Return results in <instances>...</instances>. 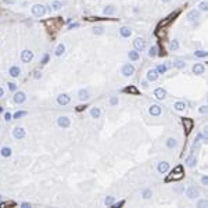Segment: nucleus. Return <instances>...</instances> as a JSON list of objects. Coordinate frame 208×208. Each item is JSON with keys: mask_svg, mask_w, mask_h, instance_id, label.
<instances>
[{"mask_svg": "<svg viewBox=\"0 0 208 208\" xmlns=\"http://www.w3.org/2000/svg\"><path fill=\"white\" fill-rule=\"evenodd\" d=\"M47 61H49V56H47V54H46V56L43 57V60H42V64H46Z\"/></svg>", "mask_w": 208, "mask_h": 208, "instance_id": "obj_48", "label": "nucleus"}, {"mask_svg": "<svg viewBox=\"0 0 208 208\" xmlns=\"http://www.w3.org/2000/svg\"><path fill=\"white\" fill-rule=\"evenodd\" d=\"M95 33H97V35L103 33V28H101V26H96V28H95Z\"/></svg>", "mask_w": 208, "mask_h": 208, "instance_id": "obj_44", "label": "nucleus"}, {"mask_svg": "<svg viewBox=\"0 0 208 208\" xmlns=\"http://www.w3.org/2000/svg\"><path fill=\"white\" fill-rule=\"evenodd\" d=\"M13 136L16 139H22L25 136V129L24 128H14L13 129Z\"/></svg>", "mask_w": 208, "mask_h": 208, "instance_id": "obj_10", "label": "nucleus"}, {"mask_svg": "<svg viewBox=\"0 0 208 208\" xmlns=\"http://www.w3.org/2000/svg\"><path fill=\"white\" fill-rule=\"evenodd\" d=\"M205 205H207V200L199 201V207H205Z\"/></svg>", "mask_w": 208, "mask_h": 208, "instance_id": "obj_45", "label": "nucleus"}, {"mask_svg": "<svg viewBox=\"0 0 208 208\" xmlns=\"http://www.w3.org/2000/svg\"><path fill=\"white\" fill-rule=\"evenodd\" d=\"M199 17H200V13L196 11V10H193V11H190V13L187 14V20H189V21H196Z\"/></svg>", "mask_w": 208, "mask_h": 208, "instance_id": "obj_19", "label": "nucleus"}, {"mask_svg": "<svg viewBox=\"0 0 208 208\" xmlns=\"http://www.w3.org/2000/svg\"><path fill=\"white\" fill-rule=\"evenodd\" d=\"M121 36H124V38H129L130 35H132V31L129 29L128 26H124V28H121Z\"/></svg>", "mask_w": 208, "mask_h": 208, "instance_id": "obj_21", "label": "nucleus"}, {"mask_svg": "<svg viewBox=\"0 0 208 208\" xmlns=\"http://www.w3.org/2000/svg\"><path fill=\"white\" fill-rule=\"evenodd\" d=\"M0 112H1V108H0Z\"/></svg>", "mask_w": 208, "mask_h": 208, "instance_id": "obj_56", "label": "nucleus"}, {"mask_svg": "<svg viewBox=\"0 0 208 208\" xmlns=\"http://www.w3.org/2000/svg\"><path fill=\"white\" fill-rule=\"evenodd\" d=\"M201 183H203V184H207V183H208V179L205 178V176H204V178L201 179Z\"/></svg>", "mask_w": 208, "mask_h": 208, "instance_id": "obj_49", "label": "nucleus"}, {"mask_svg": "<svg viewBox=\"0 0 208 208\" xmlns=\"http://www.w3.org/2000/svg\"><path fill=\"white\" fill-rule=\"evenodd\" d=\"M184 108H186V104H184L183 101H176L175 103V110H178V111H183Z\"/></svg>", "mask_w": 208, "mask_h": 208, "instance_id": "obj_26", "label": "nucleus"}, {"mask_svg": "<svg viewBox=\"0 0 208 208\" xmlns=\"http://www.w3.org/2000/svg\"><path fill=\"white\" fill-rule=\"evenodd\" d=\"M157 72H158V74H165V72H167V65H158V67H157Z\"/></svg>", "mask_w": 208, "mask_h": 208, "instance_id": "obj_31", "label": "nucleus"}, {"mask_svg": "<svg viewBox=\"0 0 208 208\" xmlns=\"http://www.w3.org/2000/svg\"><path fill=\"white\" fill-rule=\"evenodd\" d=\"M200 112H201V114H205V112H207V107H205V105H201V107H200Z\"/></svg>", "mask_w": 208, "mask_h": 208, "instance_id": "obj_46", "label": "nucleus"}, {"mask_svg": "<svg viewBox=\"0 0 208 208\" xmlns=\"http://www.w3.org/2000/svg\"><path fill=\"white\" fill-rule=\"evenodd\" d=\"M114 13H115V7L114 6H107V7L104 8V14L105 16H111Z\"/></svg>", "mask_w": 208, "mask_h": 208, "instance_id": "obj_25", "label": "nucleus"}, {"mask_svg": "<svg viewBox=\"0 0 208 208\" xmlns=\"http://www.w3.org/2000/svg\"><path fill=\"white\" fill-rule=\"evenodd\" d=\"M121 72H122V75H124V76H132V75H133V72H135V67H133V65H130V64H125L124 67H122Z\"/></svg>", "mask_w": 208, "mask_h": 208, "instance_id": "obj_3", "label": "nucleus"}, {"mask_svg": "<svg viewBox=\"0 0 208 208\" xmlns=\"http://www.w3.org/2000/svg\"><path fill=\"white\" fill-rule=\"evenodd\" d=\"M110 104H111V105H117V104H118V97H111V99H110Z\"/></svg>", "mask_w": 208, "mask_h": 208, "instance_id": "obj_39", "label": "nucleus"}, {"mask_svg": "<svg viewBox=\"0 0 208 208\" xmlns=\"http://www.w3.org/2000/svg\"><path fill=\"white\" fill-rule=\"evenodd\" d=\"M154 96H155V99H158V100H164V99L167 97V92H165L164 89H155V90H154Z\"/></svg>", "mask_w": 208, "mask_h": 208, "instance_id": "obj_12", "label": "nucleus"}, {"mask_svg": "<svg viewBox=\"0 0 208 208\" xmlns=\"http://www.w3.org/2000/svg\"><path fill=\"white\" fill-rule=\"evenodd\" d=\"M182 178H183V168L179 165V167L174 168V171L168 175L167 182H171V180H179V179H182Z\"/></svg>", "mask_w": 208, "mask_h": 208, "instance_id": "obj_1", "label": "nucleus"}, {"mask_svg": "<svg viewBox=\"0 0 208 208\" xmlns=\"http://www.w3.org/2000/svg\"><path fill=\"white\" fill-rule=\"evenodd\" d=\"M57 124H58V126L60 128H70V125H71V121H70V118H67V117H60L58 120H57Z\"/></svg>", "mask_w": 208, "mask_h": 208, "instance_id": "obj_4", "label": "nucleus"}, {"mask_svg": "<svg viewBox=\"0 0 208 208\" xmlns=\"http://www.w3.org/2000/svg\"><path fill=\"white\" fill-rule=\"evenodd\" d=\"M194 54L197 57H205L207 56V51H204V50H197V51H194Z\"/></svg>", "mask_w": 208, "mask_h": 208, "instance_id": "obj_34", "label": "nucleus"}, {"mask_svg": "<svg viewBox=\"0 0 208 208\" xmlns=\"http://www.w3.org/2000/svg\"><path fill=\"white\" fill-rule=\"evenodd\" d=\"M8 74H10L13 78H18V76H20V74H21V70H20L18 67H11V68H10V71H8Z\"/></svg>", "mask_w": 208, "mask_h": 208, "instance_id": "obj_17", "label": "nucleus"}, {"mask_svg": "<svg viewBox=\"0 0 208 208\" xmlns=\"http://www.w3.org/2000/svg\"><path fill=\"white\" fill-rule=\"evenodd\" d=\"M57 103L60 104V105L68 104L70 103V96H67V95H60V96L57 97Z\"/></svg>", "mask_w": 208, "mask_h": 208, "instance_id": "obj_14", "label": "nucleus"}, {"mask_svg": "<svg viewBox=\"0 0 208 208\" xmlns=\"http://www.w3.org/2000/svg\"><path fill=\"white\" fill-rule=\"evenodd\" d=\"M129 58H130L132 61H136V60H139V51H136V50L129 51Z\"/></svg>", "mask_w": 208, "mask_h": 208, "instance_id": "obj_27", "label": "nucleus"}, {"mask_svg": "<svg viewBox=\"0 0 208 208\" xmlns=\"http://www.w3.org/2000/svg\"><path fill=\"white\" fill-rule=\"evenodd\" d=\"M0 154H1L3 157L8 158V157L11 155V149H10V147H7V146H4V147H1V150H0Z\"/></svg>", "mask_w": 208, "mask_h": 208, "instance_id": "obj_20", "label": "nucleus"}, {"mask_svg": "<svg viewBox=\"0 0 208 208\" xmlns=\"http://www.w3.org/2000/svg\"><path fill=\"white\" fill-rule=\"evenodd\" d=\"M125 92H126V93H133V95H137V90L133 88V86H130V88H126V89H125Z\"/></svg>", "mask_w": 208, "mask_h": 208, "instance_id": "obj_35", "label": "nucleus"}, {"mask_svg": "<svg viewBox=\"0 0 208 208\" xmlns=\"http://www.w3.org/2000/svg\"><path fill=\"white\" fill-rule=\"evenodd\" d=\"M150 56H151V57L157 56V47H155V46H153V47L150 49Z\"/></svg>", "mask_w": 208, "mask_h": 208, "instance_id": "obj_41", "label": "nucleus"}, {"mask_svg": "<svg viewBox=\"0 0 208 208\" xmlns=\"http://www.w3.org/2000/svg\"><path fill=\"white\" fill-rule=\"evenodd\" d=\"M168 168H169V165H168V162H167V161H162V162H160V164H158V167H157V169H158V172H160V174H165V172L168 171Z\"/></svg>", "mask_w": 208, "mask_h": 208, "instance_id": "obj_15", "label": "nucleus"}, {"mask_svg": "<svg viewBox=\"0 0 208 208\" xmlns=\"http://www.w3.org/2000/svg\"><path fill=\"white\" fill-rule=\"evenodd\" d=\"M28 207H31L28 203H24V204H22V208H28Z\"/></svg>", "mask_w": 208, "mask_h": 208, "instance_id": "obj_51", "label": "nucleus"}, {"mask_svg": "<svg viewBox=\"0 0 208 208\" xmlns=\"http://www.w3.org/2000/svg\"><path fill=\"white\" fill-rule=\"evenodd\" d=\"M176 144H178V142H176L174 137H169L168 140H167V147H168V149H174V147H176Z\"/></svg>", "mask_w": 208, "mask_h": 208, "instance_id": "obj_23", "label": "nucleus"}, {"mask_svg": "<svg viewBox=\"0 0 208 208\" xmlns=\"http://www.w3.org/2000/svg\"><path fill=\"white\" fill-rule=\"evenodd\" d=\"M25 100H26V95H25L24 92H18V93H16V96H14V101L18 104L24 103Z\"/></svg>", "mask_w": 208, "mask_h": 208, "instance_id": "obj_11", "label": "nucleus"}, {"mask_svg": "<svg viewBox=\"0 0 208 208\" xmlns=\"http://www.w3.org/2000/svg\"><path fill=\"white\" fill-rule=\"evenodd\" d=\"M205 71V68H204V65L203 64H196L193 67V72L194 74H197V75H201V74H204Z\"/></svg>", "mask_w": 208, "mask_h": 208, "instance_id": "obj_16", "label": "nucleus"}, {"mask_svg": "<svg viewBox=\"0 0 208 208\" xmlns=\"http://www.w3.org/2000/svg\"><path fill=\"white\" fill-rule=\"evenodd\" d=\"M183 125H184V129H186V135H189L193 129V120H190V118H183Z\"/></svg>", "mask_w": 208, "mask_h": 208, "instance_id": "obj_9", "label": "nucleus"}, {"mask_svg": "<svg viewBox=\"0 0 208 208\" xmlns=\"http://www.w3.org/2000/svg\"><path fill=\"white\" fill-rule=\"evenodd\" d=\"M150 114L154 115V117H158L161 114V107L160 105H151L150 107Z\"/></svg>", "mask_w": 208, "mask_h": 208, "instance_id": "obj_18", "label": "nucleus"}, {"mask_svg": "<svg viewBox=\"0 0 208 208\" xmlns=\"http://www.w3.org/2000/svg\"><path fill=\"white\" fill-rule=\"evenodd\" d=\"M194 165H196V158L194 157L187 158V167H194Z\"/></svg>", "mask_w": 208, "mask_h": 208, "instance_id": "obj_33", "label": "nucleus"}, {"mask_svg": "<svg viewBox=\"0 0 208 208\" xmlns=\"http://www.w3.org/2000/svg\"><path fill=\"white\" fill-rule=\"evenodd\" d=\"M32 14L35 17H42L46 14V7L43 4H35L32 7Z\"/></svg>", "mask_w": 208, "mask_h": 208, "instance_id": "obj_2", "label": "nucleus"}, {"mask_svg": "<svg viewBox=\"0 0 208 208\" xmlns=\"http://www.w3.org/2000/svg\"><path fill=\"white\" fill-rule=\"evenodd\" d=\"M24 115H26V112H25V111H18V112H16V114H14V118H16V120H18V118H21V117H24Z\"/></svg>", "mask_w": 208, "mask_h": 208, "instance_id": "obj_36", "label": "nucleus"}, {"mask_svg": "<svg viewBox=\"0 0 208 208\" xmlns=\"http://www.w3.org/2000/svg\"><path fill=\"white\" fill-rule=\"evenodd\" d=\"M33 58V53L31 50H24L22 53H21V60L24 61V63H31Z\"/></svg>", "mask_w": 208, "mask_h": 208, "instance_id": "obj_5", "label": "nucleus"}, {"mask_svg": "<svg viewBox=\"0 0 208 208\" xmlns=\"http://www.w3.org/2000/svg\"><path fill=\"white\" fill-rule=\"evenodd\" d=\"M65 51V46L64 45H58L57 46V49H56V56L57 57H60V56H63V53Z\"/></svg>", "mask_w": 208, "mask_h": 208, "instance_id": "obj_24", "label": "nucleus"}, {"mask_svg": "<svg viewBox=\"0 0 208 208\" xmlns=\"http://www.w3.org/2000/svg\"><path fill=\"white\" fill-rule=\"evenodd\" d=\"M0 201H1V194H0Z\"/></svg>", "mask_w": 208, "mask_h": 208, "instance_id": "obj_55", "label": "nucleus"}, {"mask_svg": "<svg viewBox=\"0 0 208 208\" xmlns=\"http://www.w3.org/2000/svg\"><path fill=\"white\" fill-rule=\"evenodd\" d=\"M142 194H143L144 199H150V197H151V190H150V189H146V190H143Z\"/></svg>", "mask_w": 208, "mask_h": 208, "instance_id": "obj_32", "label": "nucleus"}, {"mask_svg": "<svg viewBox=\"0 0 208 208\" xmlns=\"http://www.w3.org/2000/svg\"><path fill=\"white\" fill-rule=\"evenodd\" d=\"M122 204H124V201H120V203H112L111 207H112V208H118V207H121Z\"/></svg>", "mask_w": 208, "mask_h": 208, "instance_id": "obj_43", "label": "nucleus"}, {"mask_svg": "<svg viewBox=\"0 0 208 208\" xmlns=\"http://www.w3.org/2000/svg\"><path fill=\"white\" fill-rule=\"evenodd\" d=\"M112 203H114V197H112V196H110V197L105 199V204H107V205H111Z\"/></svg>", "mask_w": 208, "mask_h": 208, "instance_id": "obj_40", "label": "nucleus"}, {"mask_svg": "<svg viewBox=\"0 0 208 208\" xmlns=\"http://www.w3.org/2000/svg\"><path fill=\"white\" fill-rule=\"evenodd\" d=\"M199 7H200V10H203V11H205V10L208 8L207 1H201V3H200V6H199Z\"/></svg>", "mask_w": 208, "mask_h": 208, "instance_id": "obj_37", "label": "nucleus"}, {"mask_svg": "<svg viewBox=\"0 0 208 208\" xmlns=\"http://www.w3.org/2000/svg\"><path fill=\"white\" fill-rule=\"evenodd\" d=\"M7 85H8V89H10V90H13V92H14V90H17V85H16V83L10 82V83H7Z\"/></svg>", "mask_w": 208, "mask_h": 208, "instance_id": "obj_42", "label": "nucleus"}, {"mask_svg": "<svg viewBox=\"0 0 208 208\" xmlns=\"http://www.w3.org/2000/svg\"><path fill=\"white\" fill-rule=\"evenodd\" d=\"M76 26H78V24H72L71 26H70V28H71V29H72V28H76Z\"/></svg>", "mask_w": 208, "mask_h": 208, "instance_id": "obj_53", "label": "nucleus"}, {"mask_svg": "<svg viewBox=\"0 0 208 208\" xmlns=\"http://www.w3.org/2000/svg\"><path fill=\"white\" fill-rule=\"evenodd\" d=\"M4 120H6V121L11 120V114H10V112H6V114H4Z\"/></svg>", "mask_w": 208, "mask_h": 208, "instance_id": "obj_47", "label": "nucleus"}, {"mask_svg": "<svg viewBox=\"0 0 208 208\" xmlns=\"http://www.w3.org/2000/svg\"><path fill=\"white\" fill-rule=\"evenodd\" d=\"M162 1H164V3H168V1H171V0H162Z\"/></svg>", "mask_w": 208, "mask_h": 208, "instance_id": "obj_54", "label": "nucleus"}, {"mask_svg": "<svg viewBox=\"0 0 208 208\" xmlns=\"http://www.w3.org/2000/svg\"><path fill=\"white\" fill-rule=\"evenodd\" d=\"M157 78H158V72H157V70H150V71L147 72V80L154 82V80H157Z\"/></svg>", "mask_w": 208, "mask_h": 208, "instance_id": "obj_13", "label": "nucleus"}, {"mask_svg": "<svg viewBox=\"0 0 208 208\" xmlns=\"http://www.w3.org/2000/svg\"><path fill=\"white\" fill-rule=\"evenodd\" d=\"M174 67L180 70V68H184V67H186V63H184V61H182V60H176L175 63H174Z\"/></svg>", "mask_w": 208, "mask_h": 208, "instance_id": "obj_29", "label": "nucleus"}, {"mask_svg": "<svg viewBox=\"0 0 208 208\" xmlns=\"http://www.w3.org/2000/svg\"><path fill=\"white\" fill-rule=\"evenodd\" d=\"M171 49H172V50H178V49H179V43H178L176 40H174V42L171 43Z\"/></svg>", "mask_w": 208, "mask_h": 208, "instance_id": "obj_38", "label": "nucleus"}, {"mask_svg": "<svg viewBox=\"0 0 208 208\" xmlns=\"http://www.w3.org/2000/svg\"><path fill=\"white\" fill-rule=\"evenodd\" d=\"M186 196L189 199H197L199 197V190L194 187V186H189L187 190H186Z\"/></svg>", "mask_w": 208, "mask_h": 208, "instance_id": "obj_6", "label": "nucleus"}, {"mask_svg": "<svg viewBox=\"0 0 208 208\" xmlns=\"http://www.w3.org/2000/svg\"><path fill=\"white\" fill-rule=\"evenodd\" d=\"M35 74H36V75H35V78H40V76H42V75H40L39 72H35Z\"/></svg>", "mask_w": 208, "mask_h": 208, "instance_id": "obj_52", "label": "nucleus"}, {"mask_svg": "<svg viewBox=\"0 0 208 208\" xmlns=\"http://www.w3.org/2000/svg\"><path fill=\"white\" fill-rule=\"evenodd\" d=\"M100 114H101V112H100V110H99L97 107H95V108H92V110H90V115H92L93 118H99V117H100Z\"/></svg>", "mask_w": 208, "mask_h": 208, "instance_id": "obj_28", "label": "nucleus"}, {"mask_svg": "<svg viewBox=\"0 0 208 208\" xmlns=\"http://www.w3.org/2000/svg\"><path fill=\"white\" fill-rule=\"evenodd\" d=\"M3 96H4V90H3V89L0 88V99H1Z\"/></svg>", "mask_w": 208, "mask_h": 208, "instance_id": "obj_50", "label": "nucleus"}, {"mask_svg": "<svg viewBox=\"0 0 208 208\" xmlns=\"http://www.w3.org/2000/svg\"><path fill=\"white\" fill-rule=\"evenodd\" d=\"M46 25H51V28H53V31H57L58 28H60V25H61V20L60 18H54V20H49L46 21Z\"/></svg>", "mask_w": 208, "mask_h": 208, "instance_id": "obj_8", "label": "nucleus"}, {"mask_svg": "<svg viewBox=\"0 0 208 208\" xmlns=\"http://www.w3.org/2000/svg\"><path fill=\"white\" fill-rule=\"evenodd\" d=\"M133 46L136 49V51H143L144 47H146V42L143 39H140V38H137L135 42H133Z\"/></svg>", "mask_w": 208, "mask_h": 208, "instance_id": "obj_7", "label": "nucleus"}, {"mask_svg": "<svg viewBox=\"0 0 208 208\" xmlns=\"http://www.w3.org/2000/svg\"><path fill=\"white\" fill-rule=\"evenodd\" d=\"M51 7L54 8V10H60V8L63 7V3L61 1H51Z\"/></svg>", "mask_w": 208, "mask_h": 208, "instance_id": "obj_30", "label": "nucleus"}, {"mask_svg": "<svg viewBox=\"0 0 208 208\" xmlns=\"http://www.w3.org/2000/svg\"><path fill=\"white\" fill-rule=\"evenodd\" d=\"M89 92L86 90V89H82V90H79V99L80 100H88L89 99Z\"/></svg>", "mask_w": 208, "mask_h": 208, "instance_id": "obj_22", "label": "nucleus"}]
</instances>
